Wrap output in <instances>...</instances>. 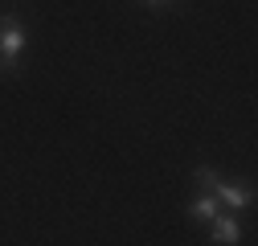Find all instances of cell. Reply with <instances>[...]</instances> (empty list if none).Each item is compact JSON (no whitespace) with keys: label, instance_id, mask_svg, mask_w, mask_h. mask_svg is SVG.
Segmentation results:
<instances>
[{"label":"cell","instance_id":"cell-1","mask_svg":"<svg viewBox=\"0 0 258 246\" xmlns=\"http://www.w3.org/2000/svg\"><path fill=\"white\" fill-rule=\"evenodd\" d=\"M25 53V29H21V17L17 13H5L0 17V74H13L17 61Z\"/></svg>","mask_w":258,"mask_h":246},{"label":"cell","instance_id":"cell-2","mask_svg":"<svg viewBox=\"0 0 258 246\" xmlns=\"http://www.w3.org/2000/svg\"><path fill=\"white\" fill-rule=\"evenodd\" d=\"M213 197H217V205H225V213H242V209H250L254 205V189H250V180H217L213 184Z\"/></svg>","mask_w":258,"mask_h":246},{"label":"cell","instance_id":"cell-3","mask_svg":"<svg viewBox=\"0 0 258 246\" xmlns=\"http://www.w3.org/2000/svg\"><path fill=\"white\" fill-rule=\"evenodd\" d=\"M209 238L217 246H238L242 242V222H238V213H217V218L209 222Z\"/></svg>","mask_w":258,"mask_h":246},{"label":"cell","instance_id":"cell-4","mask_svg":"<svg viewBox=\"0 0 258 246\" xmlns=\"http://www.w3.org/2000/svg\"><path fill=\"white\" fill-rule=\"evenodd\" d=\"M217 213H221V205H217L213 193H197V197L188 201V218H192V222H205V226H209Z\"/></svg>","mask_w":258,"mask_h":246},{"label":"cell","instance_id":"cell-5","mask_svg":"<svg viewBox=\"0 0 258 246\" xmlns=\"http://www.w3.org/2000/svg\"><path fill=\"white\" fill-rule=\"evenodd\" d=\"M217 180H221V176H217V168H209V164H201L197 172H192V184H197V189H209V193H213Z\"/></svg>","mask_w":258,"mask_h":246},{"label":"cell","instance_id":"cell-6","mask_svg":"<svg viewBox=\"0 0 258 246\" xmlns=\"http://www.w3.org/2000/svg\"><path fill=\"white\" fill-rule=\"evenodd\" d=\"M144 5H152V9H160V5H168V0H144Z\"/></svg>","mask_w":258,"mask_h":246}]
</instances>
